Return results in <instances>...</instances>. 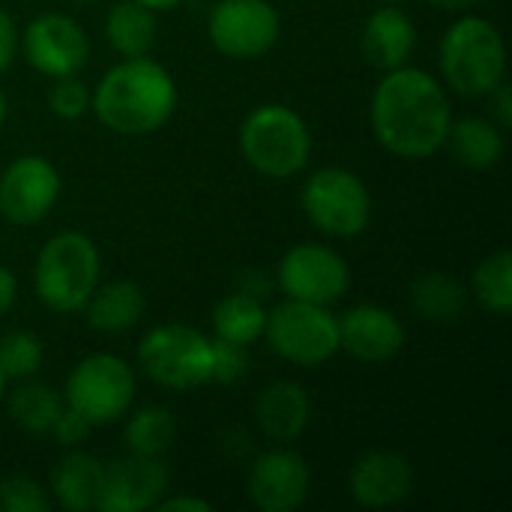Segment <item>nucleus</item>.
I'll return each instance as SVG.
<instances>
[{
	"label": "nucleus",
	"mask_w": 512,
	"mask_h": 512,
	"mask_svg": "<svg viewBox=\"0 0 512 512\" xmlns=\"http://www.w3.org/2000/svg\"><path fill=\"white\" fill-rule=\"evenodd\" d=\"M3 120H6V96L0 93V126H3Z\"/></svg>",
	"instance_id": "obj_40"
},
{
	"label": "nucleus",
	"mask_w": 512,
	"mask_h": 512,
	"mask_svg": "<svg viewBox=\"0 0 512 512\" xmlns=\"http://www.w3.org/2000/svg\"><path fill=\"white\" fill-rule=\"evenodd\" d=\"M135 399V378L126 360L93 354L81 360L66 381V405L90 426L117 423Z\"/></svg>",
	"instance_id": "obj_8"
},
{
	"label": "nucleus",
	"mask_w": 512,
	"mask_h": 512,
	"mask_svg": "<svg viewBox=\"0 0 512 512\" xmlns=\"http://www.w3.org/2000/svg\"><path fill=\"white\" fill-rule=\"evenodd\" d=\"M3 387H6V378H3V372H0V399H3Z\"/></svg>",
	"instance_id": "obj_41"
},
{
	"label": "nucleus",
	"mask_w": 512,
	"mask_h": 512,
	"mask_svg": "<svg viewBox=\"0 0 512 512\" xmlns=\"http://www.w3.org/2000/svg\"><path fill=\"white\" fill-rule=\"evenodd\" d=\"M48 105H51V111L57 117L75 120V117H81L90 108V93H87V87L75 75L54 78V84L48 90Z\"/></svg>",
	"instance_id": "obj_31"
},
{
	"label": "nucleus",
	"mask_w": 512,
	"mask_h": 512,
	"mask_svg": "<svg viewBox=\"0 0 512 512\" xmlns=\"http://www.w3.org/2000/svg\"><path fill=\"white\" fill-rule=\"evenodd\" d=\"M15 294H18V282H15V276H12L6 267H0V315H6V312L12 309Z\"/></svg>",
	"instance_id": "obj_36"
},
{
	"label": "nucleus",
	"mask_w": 512,
	"mask_h": 512,
	"mask_svg": "<svg viewBox=\"0 0 512 512\" xmlns=\"http://www.w3.org/2000/svg\"><path fill=\"white\" fill-rule=\"evenodd\" d=\"M210 339L186 324L153 327L138 345L141 369L168 390H195L210 381Z\"/></svg>",
	"instance_id": "obj_7"
},
{
	"label": "nucleus",
	"mask_w": 512,
	"mask_h": 512,
	"mask_svg": "<svg viewBox=\"0 0 512 512\" xmlns=\"http://www.w3.org/2000/svg\"><path fill=\"white\" fill-rule=\"evenodd\" d=\"M303 210L324 234L354 237L369 225L372 198L354 171L321 168L303 186Z\"/></svg>",
	"instance_id": "obj_9"
},
{
	"label": "nucleus",
	"mask_w": 512,
	"mask_h": 512,
	"mask_svg": "<svg viewBox=\"0 0 512 512\" xmlns=\"http://www.w3.org/2000/svg\"><path fill=\"white\" fill-rule=\"evenodd\" d=\"M135 3H141V6H147V9H153V12H159V9H174V6L183 3V0H135Z\"/></svg>",
	"instance_id": "obj_38"
},
{
	"label": "nucleus",
	"mask_w": 512,
	"mask_h": 512,
	"mask_svg": "<svg viewBox=\"0 0 512 512\" xmlns=\"http://www.w3.org/2000/svg\"><path fill=\"white\" fill-rule=\"evenodd\" d=\"M414 42H417V30L411 18L393 9V3L384 9H375L363 24V42H360L363 57L378 69L405 66V60L414 51Z\"/></svg>",
	"instance_id": "obj_19"
},
{
	"label": "nucleus",
	"mask_w": 512,
	"mask_h": 512,
	"mask_svg": "<svg viewBox=\"0 0 512 512\" xmlns=\"http://www.w3.org/2000/svg\"><path fill=\"white\" fill-rule=\"evenodd\" d=\"M105 36L123 57H144L156 42V15L135 0L117 3L105 18Z\"/></svg>",
	"instance_id": "obj_23"
},
{
	"label": "nucleus",
	"mask_w": 512,
	"mask_h": 512,
	"mask_svg": "<svg viewBox=\"0 0 512 512\" xmlns=\"http://www.w3.org/2000/svg\"><path fill=\"white\" fill-rule=\"evenodd\" d=\"M177 105V87L165 66L144 57H126L90 96L96 117L117 135H147L168 123Z\"/></svg>",
	"instance_id": "obj_2"
},
{
	"label": "nucleus",
	"mask_w": 512,
	"mask_h": 512,
	"mask_svg": "<svg viewBox=\"0 0 512 512\" xmlns=\"http://www.w3.org/2000/svg\"><path fill=\"white\" fill-rule=\"evenodd\" d=\"M15 48H18V30H15V21L0 9V72L15 60Z\"/></svg>",
	"instance_id": "obj_34"
},
{
	"label": "nucleus",
	"mask_w": 512,
	"mask_h": 512,
	"mask_svg": "<svg viewBox=\"0 0 512 512\" xmlns=\"http://www.w3.org/2000/svg\"><path fill=\"white\" fill-rule=\"evenodd\" d=\"M240 150L255 171L285 180L306 168L312 135L288 105H261L240 126Z\"/></svg>",
	"instance_id": "obj_4"
},
{
	"label": "nucleus",
	"mask_w": 512,
	"mask_h": 512,
	"mask_svg": "<svg viewBox=\"0 0 512 512\" xmlns=\"http://www.w3.org/2000/svg\"><path fill=\"white\" fill-rule=\"evenodd\" d=\"M495 96H498V117H501V126H510L512 123V96H510V87L501 81L495 90H492Z\"/></svg>",
	"instance_id": "obj_37"
},
{
	"label": "nucleus",
	"mask_w": 512,
	"mask_h": 512,
	"mask_svg": "<svg viewBox=\"0 0 512 512\" xmlns=\"http://www.w3.org/2000/svg\"><path fill=\"white\" fill-rule=\"evenodd\" d=\"M453 114L444 87L423 69H387L372 96V129L402 159H426L447 141Z\"/></svg>",
	"instance_id": "obj_1"
},
{
	"label": "nucleus",
	"mask_w": 512,
	"mask_h": 512,
	"mask_svg": "<svg viewBox=\"0 0 512 512\" xmlns=\"http://www.w3.org/2000/svg\"><path fill=\"white\" fill-rule=\"evenodd\" d=\"M48 432L57 438V444L75 447V444H81V441L87 438L90 423H87L78 411H72V408L66 405V408H60V414H57V420H54V426H51Z\"/></svg>",
	"instance_id": "obj_33"
},
{
	"label": "nucleus",
	"mask_w": 512,
	"mask_h": 512,
	"mask_svg": "<svg viewBox=\"0 0 512 512\" xmlns=\"http://www.w3.org/2000/svg\"><path fill=\"white\" fill-rule=\"evenodd\" d=\"M60 198V174L42 156L15 159L0 177V213L15 225H33Z\"/></svg>",
	"instance_id": "obj_12"
},
{
	"label": "nucleus",
	"mask_w": 512,
	"mask_h": 512,
	"mask_svg": "<svg viewBox=\"0 0 512 512\" xmlns=\"http://www.w3.org/2000/svg\"><path fill=\"white\" fill-rule=\"evenodd\" d=\"M405 345L402 321L381 306H354L339 318V348L363 363H384Z\"/></svg>",
	"instance_id": "obj_16"
},
{
	"label": "nucleus",
	"mask_w": 512,
	"mask_h": 512,
	"mask_svg": "<svg viewBox=\"0 0 512 512\" xmlns=\"http://www.w3.org/2000/svg\"><path fill=\"white\" fill-rule=\"evenodd\" d=\"M87 321L99 333H123L144 315V294L135 282H111L90 294Z\"/></svg>",
	"instance_id": "obj_21"
},
{
	"label": "nucleus",
	"mask_w": 512,
	"mask_h": 512,
	"mask_svg": "<svg viewBox=\"0 0 512 512\" xmlns=\"http://www.w3.org/2000/svg\"><path fill=\"white\" fill-rule=\"evenodd\" d=\"M264 336L282 360L321 366L339 351V318L327 306L288 297L267 315Z\"/></svg>",
	"instance_id": "obj_6"
},
{
	"label": "nucleus",
	"mask_w": 512,
	"mask_h": 512,
	"mask_svg": "<svg viewBox=\"0 0 512 512\" xmlns=\"http://www.w3.org/2000/svg\"><path fill=\"white\" fill-rule=\"evenodd\" d=\"M159 512H210L213 507L201 498H171V501H156Z\"/></svg>",
	"instance_id": "obj_35"
},
{
	"label": "nucleus",
	"mask_w": 512,
	"mask_h": 512,
	"mask_svg": "<svg viewBox=\"0 0 512 512\" xmlns=\"http://www.w3.org/2000/svg\"><path fill=\"white\" fill-rule=\"evenodd\" d=\"M351 498L366 507V510H384V507H396L411 495L414 486V471L411 462L399 453H366L354 471H351Z\"/></svg>",
	"instance_id": "obj_17"
},
{
	"label": "nucleus",
	"mask_w": 512,
	"mask_h": 512,
	"mask_svg": "<svg viewBox=\"0 0 512 512\" xmlns=\"http://www.w3.org/2000/svg\"><path fill=\"white\" fill-rule=\"evenodd\" d=\"M474 297L483 309L495 315H507L512 309V255L510 249H498L489 255L474 273Z\"/></svg>",
	"instance_id": "obj_27"
},
{
	"label": "nucleus",
	"mask_w": 512,
	"mask_h": 512,
	"mask_svg": "<svg viewBox=\"0 0 512 512\" xmlns=\"http://www.w3.org/2000/svg\"><path fill=\"white\" fill-rule=\"evenodd\" d=\"M279 27V12L267 0H219L207 21L216 51L234 60L267 54L279 39Z\"/></svg>",
	"instance_id": "obj_10"
},
{
	"label": "nucleus",
	"mask_w": 512,
	"mask_h": 512,
	"mask_svg": "<svg viewBox=\"0 0 512 512\" xmlns=\"http://www.w3.org/2000/svg\"><path fill=\"white\" fill-rule=\"evenodd\" d=\"M168 489V468L162 459L129 456L117 459L102 474V492L96 510L102 512H144Z\"/></svg>",
	"instance_id": "obj_14"
},
{
	"label": "nucleus",
	"mask_w": 512,
	"mask_h": 512,
	"mask_svg": "<svg viewBox=\"0 0 512 512\" xmlns=\"http://www.w3.org/2000/svg\"><path fill=\"white\" fill-rule=\"evenodd\" d=\"M309 495V468L294 450H270L249 471V498L261 512H294Z\"/></svg>",
	"instance_id": "obj_15"
},
{
	"label": "nucleus",
	"mask_w": 512,
	"mask_h": 512,
	"mask_svg": "<svg viewBox=\"0 0 512 512\" xmlns=\"http://www.w3.org/2000/svg\"><path fill=\"white\" fill-rule=\"evenodd\" d=\"M279 285L291 300L330 306L339 297H345L351 285V270L339 252L321 243H303L282 258Z\"/></svg>",
	"instance_id": "obj_11"
},
{
	"label": "nucleus",
	"mask_w": 512,
	"mask_h": 512,
	"mask_svg": "<svg viewBox=\"0 0 512 512\" xmlns=\"http://www.w3.org/2000/svg\"><path fill=\"white\" fill-rule=\"evenodd\" d=\"M264 324H267L264 306L252 294H243V291L219 300V306L213 309L216 339H225V342H234L243 348L264 336Z\"/></svg>",
	"instance_id": "obj_25"
},
{
	"label": "nucleus",
	"mask_w": 512,
	"mask_h": 512,
	"mask_svg": "<svg viewBox=\"0 0 512 512\" xmlns=\"http://www.w3.org/2000/svg\"><path fill=\"white\" fill-rule=\"evenodd\" d=\"M177 423L165 408H144L126 426V447L132 456L162 459V453L174 444Z\"/></svg>",
	"instance_id": "obj_26"
},
{
	"label": "nucleus",
	"mask_w": 512,
	"mask_h": 512,
	"mask_svg": "<svg viewBox=\"0 0 512 512\" xmlns=\"http://www.w3.org/2000/svg\"><path fill=\"white\" fill-rule=\"evenodd\" d=\"M36 294L54 312H78L99 282V249L78 231L51 237L36 258Z\"/></svg>",
	"instance_id": "obj_5"
},
{
	"label": "nucleus",
	"mask_w": 512,
	"mask_h": 512,
	"mask_svg": "<svg viewBox=\"0 0 512 512\" xmlns=\"http://www.w3.org/2000/svg\"><path fill=\"white\" fill-rule=\"evenodd\" d=\"M42 345L30 333H9L0 339V372L6 381H21L39 372Z\"/></svg>",
	"instance_id": "obj_29"
},
{
	"label": "nucleus",
	"mask_w": 512,
	"mask_h": 512,
	"mask_svg": "<svg viewBox=\"0 0 512 512\" xmlns=\"http://www.w3.org/2000/svg\"><path fill=\"white\" fill-rule=\"evenodd\" d=\"M444 144H450V153L459 165L474 171L492 168L504 156V135L489 120L480 117H465L459 123H450Z\"/></svg>",
	"instance_id": "obj_22"
},
{
	"label": "nucleus",
	"mask_w": 512,
	"mask_h": 512,
	"mask_svg": "<svg viewBox=\"0 0 512 512\" xmlns=\"http://www.w3.org/2000/svg\"><path fill=\"white\" fill-rule=\"evenodd\" d=\"M48 507L45 492L30 477L15 474L0 480V512H48Z\"/></svg>",
	"instance_id": "obj_30"
},
{
	"label": "nucleus",
	"mask_w": 512,
	"mask_h": 512,
	"mask_svg": "<svg viewBox=\"0 0 512 512\" xmlns=\"http://www.w3.org/2000/svg\"><path fill=\"white\" fill-rule=\"evenodd\" d=\"M414 312L432 324H456L465 312V288L450 273H423L411 288Z\"/></svg>",
	"instance_id": "obj_24"
},
{
	"label": "nucleus",
	"mask_w": 512,
	"mask_h": 512,
	"mask_svg": "<svg viewBox=\"0 0 512 512\" xmlns=\"http://www.w3.org/2000/svg\"><path fill=\"white\" fill-rule=\"evenodd\" d=\"M441 72L465 96L492 93L507 72V51L498 27L486 18H459L441 39Z\"/></svg>",
	"instance_id": "obj_3"
},
{
	"label": "nucleus",
	"mask_w": 512,
	"mask_h": 512,
	"mask_svg": "<svg viewBox=\"0 0 512 512\" xmlns=\"http://www.w3.org/2000/svg\"><path fill=\"white\" fill-rule=\"evenodd\" d=\"M309 396L294 381H279L261 390L255 402V420L270 441H297L309 426Z\"/></svg>",
	"instance_id": "obj_18"
},
{
	"label": "nucleus",
	"mask_w": 512,
	"mask_h": 512,
	"mask_svg": "<svg viewBox=\"0 0 512 512\" xmlns=\"http://www.w3.org/2000/svg\"><path fill=\"white\" fill-rule=\"evenodd\" d=\"M213 348V357H210V381L216 384H234L246 375V348L243 345H234V342H225V339H213L210 342Z\"/></svg>",
	"instance_id": "obj_32"
},
{
	"label": "nucleus",
	"mask_w": 512,
	"mask_h": 512,
	"mask_svg": "<svg viewBox=\"0 0 512 512\" xmlns=\"http://www.w3.org/2000/svg\"><path fill=\"white\" fill-rule=\"evenodd\" d=\"M381 3H399V0H381Z\"/></svg>",
	"instance_id": "obj_42"
},
{
	"label": "nucleus",
	"mask_w": 512,
	"mask_h": 512,
	"mask_svg": "<svg viewBox=\"0 0 512 512\" xmlns=\"http://www.w3.org/2000/svg\"><path fill=\"white\" fill-rule=\"evenodd\" d=\"M60 408H63L60 396L51 387H45V384H24L9 399L12 420L24 432H36V435H42V432H48L54 426Z\"/></svg>",
	"instance_id": "obj_28"
},
{
	"label": "nucleus",
	"mask_w": 512,
	"mask_h": 512,
	"mask_svg": "<svg viewBox=\"0 0 512 512\" xmlns=\"http://www.w3.org/2000/svg\"><path fill=\"white\" fill-rule=\"evenodd\" d=\"M102 474L105 468L99 465V459L87 453H69L51 474L54 498L69 512L96 510L102 492Z\"/></svg>",
	"instance_id": "obj_20"
},
{
	"label": "nucleus",
	"mask_w": 512,
	"mask_h": 512,
	"mask_svg": "<svg viewBox=\"0 0 512 512\" xmlns=\"http://www.w3.org/2000/svg\"><path fill=\"white\" fill-rule=\"evenodd\" d=\"M21 48L27 63L48 78L75 75L90 57L87 33L66 15H39L30 21Z\"/></svg>",
	"instance_id": "obj_13"
},
{
	"label": "nucleus",
	"mask_w": 512,
	"mask_h": 512,
	"mask_svg": "<svg viewBox=\"0 0 512 512\" xmlns=\"http://www.w3.org/2000/svg\"><path fill=\"white\" fill-rule=\"evenodd\" d=\"M429 3H435V6H441V9H465V6H474V3H480V0H429Z\"/></svg>",
	"instance_id": "obj_39"
}]
</instances>
